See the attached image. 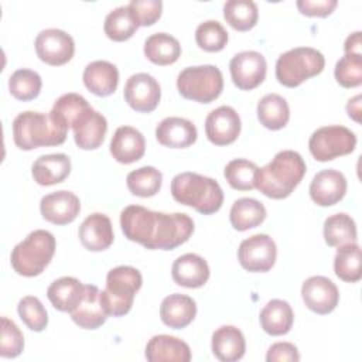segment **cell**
<instances>
[{
	"label": "cell",
	"mask_w": 362,
	"mask_h": 362,
	"mask_svg": "<svg viewBox=\"0 0 362 362\" xmlns=\"http://www.w3.org/2000/svg\"><path fill=\"white\" fill-rule=\"evenodd\" d=\"M124 236L146 249L173 250L185 243L194 232V221L187 214H164L141 205H129L120 214Z\"/></svg>",
	"instance_id": "1"
},
{
	"label": "cell",
	"mask_w": 362,
	"mask_h": 362,
	"mask_svg": "<svg viewBox=\"0 0 362 362\" xmlns=\"http://www.w3.org/2000/svg\"><path fill=\"white\" fill-rule=\"evenodd\" d=\"M305 170V163L297 151H279L269 164L257 170L255 188L273 199L287 198L303 180Z\"/></svg>",
	"instance_id": "2"
},
{
	"label": "cell",
	"mask_w": 362,
	"mask_h": 362,
	"mask_svg": "<svg viewBox=\"0 0 362 362\" xmlns=\"http://www.w3.org/2000/svg\"><path fill=\"white\" fill-rule=\"evenodd\" d=\"M68 127L51 113L21 112L13 120V140L20 150L59 146L66 139Z\"/></svg>",
	"instance_id": "3"
},
{
	"label": "cell",
	"mask_w": 362,
	"mask_h": 362,
	"mask_svg": "<svg viewBox=\"0 0 362 362\" xmlns=\"http://www.w3.org/2000/svg\"><path fill=\"white\" fill-rule=\"evenodd\" d=\"M171 195L177 202L204 215L218 212L223 204V191L214 178L189 171L173 178Z\"/></svg>",
	"instance_id": "4"
},
{
	"label": "cell",
	"mask_w": 362,
	"mask_h": 362,
	"mask_svg": "<svg viewBox=\"0 0 362 362\" xmlns=\"http://www.w3.org/2000/svg\"><path fill=\"white\" fill-rule=\"evenodd\" d=\"M55 247L57 242L51 232L44 229L33 230L11 250V266L20 276H38L49 264Z\"/></svg>",
	"instance_id": "5"
},
{
	"label": "cell",
	"mask_w": 362,
	"mask_h": 362,
	"mask_svg": "<svg viewBox=\"0 0 362 362\" xmlns=\"http://www.w3.org/2000/svg\"><path fill=\"white\" fill-rule=\"evenodd\" d=\"M141 283L143 277L136 267L117 266L112 269L106 276V287L100 291L102 304L107 315L122 317L127 314Z\"/></svg>",
	"instance_id": "6"
},
{
	"label": "cell",
	"mask_w": 362,
	"mask_h": 362,
	"mask_svg": "<svg viewBox=\"0 0 362 362\" xmlns=\"http://www.w3.org/2000/svg\"><path fill=\"white\" fill-rule=\"evenodd\" d=\"M325 66L324 55L311 47H297L281 54L276 62V78L287 86L296 88L308 78L322 72Z\"/></svg>",
	"instance_id": "7"
},
{
	"label": "cell",
	"mask_w": 362,
	"mask_h": 362,
	"mask_svg": "<svg viewBox=\"0 0 362 362\" xmlns=\"http://www.w3.org/2000/svg\"><path fill=\"white\" fill-rule=\"evenodd\" d=\"M177 89L185 99L211 103L222 93L223 76L215 65L187 66L178 74Z\"/></svg>",
	"instance_id": "8"
},
{
	"label": "cell",
	"mask_w": 362,
	"mask_h": 362,
	"mask_svg": "<svg viewBox=\"0 0 362 362\" xmlns=\"http://www.w3.org/2000/svg\"><path fill=\"white\" fill-rule=\"evenodd\" d=\"M356 136L345 126H324L317 129L308 140L311 156L317 161H331L355 150Z\"/></svg>",
	"instance_id": "9"
},
{
	"label": "cell",
	"mask_w": 362,
	"mask_h": 362,
	"mask_svg": "<svg viewBox=\"0 0 362 362\" xmlns=\"http://www.w3.org/2000/svg\"><path fill=\"white\" fill-rule=\"evenodd\" d=\"M276 243L266 233H257L242 240L238 249V260L240 266L253 273L269 272L276 263Z\"/></svg>",
	"instance_id": "10"
},
{
	"label": "cell",
	"mask_w": 362,
	"mask_h": 362,
	"mask_svg": "<svg viewBox=\"0 0 362 362\" xmlns=\"http://www.w3.org/2000/svg\"><path fill=\"white\" fill-rule=\"evenodd\" d=\"M35 52L38 58L48 65H64L74 57V38L58 28H48L38 33L35 38Z\"/></svg>",
	"instance_id": "11"
},
{
	"label": "cell",
	"mask_w": 362,
	"mask_h": 362,
	"mask_svg": "<svg viewBox=\"0 0 362 362\" xmlns=\"http://www.w3.org/2000/svg\"><path fill=\"white\" fill-rule=\"evenodd\" d=\"M229 71L235 86L242 90L255 89L266 78V58L257 51L238 52L229 62Z\"/></svg>",
	"instance_id": "12"
},
{
	"label": "cell",
	"mask_w": 362,
	"mask_h": 362,
	"mask_svg": "<svg viewBox=\"0 0 362 362\" xmlns=\"http://www.w3.org/2000/svg\"><path fill=\"white\" fill-rule=\"evenodd\" d=\"M123 96L133 110L148 113L157 107L161 98V88L150 74L139 72L126 81Z\"/></svg>",
	"instance_id": "13"
},
{
	"label": "cell",
	"mask_w": 362,
	"mask_h": 362,
	"mask_svg": "<svg viewBox=\"0 0 362 362\" xmlns=\"http://www.w3.org/2000/svg\"><path fill=\"white\" fill-rule=\"evenodd\" d=\"M301 297L308 310L317 314H329L339 301L337 286L325 276L308 277L301 286Z\"/></svg>",
	"instance_id": "14"
},
{
	"label": "cell",
	"mask_w": 362,
	"mask_h": 362,
	"mask_svg": "<svg viewBox=\"0 0 362 362\" xmlns=\"http://www.w3.org/2000/svg\"><path fill=\"white\" fill-rule=\"evenodd\" d=\"M74 130V140L82 150L98 148L107 132L106 117L96 112L92 106H88L79 113V116L71 124Z\"/></svg>",
	"instance_id": "15"
},
{
	"label": "cell",
	"mask_w": 362,
	"mask_h": 362,
	"mask_svg": "<svg viewBox=\"0 0 362 362\" xmlns=\"http://www.w3.org/2000/svg\"><path fill=\"white\" fill-rule=\"evenodd\" d=\"M205 133L215 146H228L233 143L240 133V117L230 106L214 109L205 120Z\"/></svg>",
	"instance_id": "16"
},
{
	"label": "cell",
	"mask_w": 362,
	"mask_h": 362,
	"mask_svg": "<svg viewBox=\"0 0 362 362\" xmlns=\"http://www.w3.org/2000/svg\"><path fill=\"white\" fill-rule=\"evenodd\" d=\"M40 211L45 221L55 225H66L79 215L81 202L74 192L61 189L42 197Z\"/></svg>",
	"instance_id": "17"
},
{
	"label": "cell",
	"mask_w": 362,
	"mask_h": 362,
	"mask_svg": "<svg viewBox=\"0 0 362 362\" xmlns=\"http://www.w3.org/2000/svg\"><path fill=\"white\" fill-rule=\"evenodd\" d=\"M346 192V178L342 173L328 168L317 173L310 184V197L320 206L339 202Z\"/></svg>",
	"instance_id": "18"
},
{
	"label": "cell",
	"mask_w": 362,
	"mask_h": 362,
	"mask_svg": "<svg viewBox=\"0 0 362 362\" xmlns=\"http://www.w3.org/2000/svg\"><path fill=\"white\" fill-rule=\"evenodd\" d=\"M82 246L90 252L107 249L115 239L112 222L107 215L95 212L83 219L78 230Z\"/></svg>",
	"instance_id": "19"
},
{
	"label": "cell",
	"mask_w": 362,
	"mask_h": 362,
	"mask_svg": "<svg viewBox=\"0 0 362 362\" xmlns=\"http://www.w3.org/2000/svg\"><path fill=\"white\" fill-rule=\"evenodd\" d=\"M69 314L72 321L85 329L99 328L109 317L102 304L100 290L93 284H85V293L79 304Z\"/></svg>",
	"instance_id": "20"
},
{
	"label": "cell",
	"mask_w": 362,
	"mask_h": 362,
	"mask_svg": "<svg viewBox=\"0 0 362 362\" xmlns=\"http://www.w3.org/2000/svg\"><path fill=\"white\" fill-rule=\"evenodd\" d=\"M195 124L184 117H165L156 127V139L160 144L171 148H185L197 140Z\"/></svg>",
	"instance_id": "21"
},
{
	"label": "cell",
	"mask_w": 362,
	"mask_h": 362,
	"mask_svg": "<svg viewBox=\"0 0 362 362\" xmlns=\"http://www.w3.org/2000/svg\"><path fill=\"white\" fill-rule=\"evenodd\" d=\"M146 151L144 136L132 126H120L116 129L110 140V154L117 163L132 164L139 161Z\"/></svg>",
	"instance_id": "22"
},
{
	"label": "cell",
	"mask_w": 362,
	"mask_h": 362,
	"mask_svg": "<svg viewBox=\"0 0 362 362\" xmlns=\"http://www.w3.org/2000/svg\"><path fill=\"white\" fill-rule=\"evenodd\" d=\"M171 276L173 280L181 287L198 288L208 281L209 266L199 255L185 253L174 260Z\"/></svg>",
	"instance_id": "23"
},
{
	"label": "cell",
	"mask_w": 362,
	"mask_h": 362,
	"mask_svg": "<svg viewBox=\"0 0 362 362\" xmlns=\"http://www.w3.org/2000/svg\"><path fill=\"white\" fill-rule=\"evenodd\" d=\"M148 362H188L191 349L187 342L171 335H154L146 346Z\"/></svg>",
	"instance_id": "24"
},
{
	"label": "cell",
	"mask_w": 362,
	"mask_h": 362,
	"mask_svg": "<svg viewBox=\"0 0 362 362\" xmlns=\"http://www.w3.org/2000/svg\"><path fill=\"white\" fill-rule=\"evenodd\" d=\"M197 315V304L195 301L180 293H174L167 296L160 305V317L161 321L174 329L185 328L192 322Z\"/></svg>",
	"instance_id": "25"
},
{
	"label": "cell",
	"mask_w": 362,
	"mask_h": 362,
	"mask_svg": "<svg viewBox=\"0 0 362 362\" xmlns=\"http://www.w3.org/2000/svg\"><path fill=\"white\" fill-rule=\"evenodd\" d=\"M83 83L96 96L112 95L119 83V71L109 61H93L83 69Z\"/></svg>",
	"instance_id": "26"
},
{
	"label": "cell",
	"mask_w": 362,
	"mask_h": 362,
	"mask_svg": "<svg viewBox=\"0 0 362 362\" xmlns=\"http://www.w3.org/2000/svg\"><path fill=\"white\" fill-rule=\"evenodd\" d=\"M71 173V158L64 154H45L38 157L33 167L31 174L40 185H54L62 182Z\"/></svg>",
	"instance_id": "27"
},
{
	"label": "cell",
	"mask_w": 362,
	"mask_h": 362,
	"mask_svg": "<svg viewBox=\"0 0 362 362\" xmlns=\"http://www.w3.org/2000/svg\"><path fill=\"white\" fill-rule=\"evenodd\" d=\"M246 351L242 331L233 325H222L212 334V352L222 362L239 361Z\"/></svg>",
	"instance_id": "28"
},
{
	"label": "cell",
	"mask_w": 362,
	"mask_h": 362,
	"mask_svg": "<svg viewBox=\"0 0 362 362\" xmlns=\"http://www.w3.org/2000/svg\"><path fill=\"white\" fill-rule=\"evenodd\" d=\"M85 293V284H82L75 277H61L54 280L48 290L47 297L51 304L62 313H71L81 301Z\"/></svg>",
	"instance_id": "29"
},
{
	"label": "cell",
	"mask_w": 362,
	"mask_h": 362,
	"mask_svg": "<svg viewBox=\"0 0 362 362\" xmlns=\"http://www.w3.org/2000/svg\"><path fill=\"white\" fill-rule=\"evenodd\" d=\"M260 325L269 335L277 337L287 334L294 321L291 305L284 300H270L260 311Z\"/></svg>",
	"instance_id": "30"
},
{
	"label": "cell",
	"mask_w": 362,
	"mask_h": 362,
	"mask_svg": "<svg viewBox=\"0 0 362 362\" xmlns=\"http://www.w3.org/2000/svg\"><path fill=\"white\" fill-rule=\"evenodd\" d=\"M144 55L156 65H171L180 58L181 45L175 37L156 33L144 41Z\"/></svg>",
	"instance_id": "31"
},
{
	"label": "cell",
	"mask_w": 362,
	"mask_h": 362,
	"mask_svg": "<svg viewBox=\"0 0 362 362\" xmlns=\"http://www.w3.org/2000/svg\"><path fill=\"white\" fill-rule=\"evenodd\" d=\"M229 219L233 229L243 232L259 226L266 219V208L255 198H239L230 208Z\"/></svg>",
	"instance_id": "32"
},
{
	"label": "cell",
	"mask_w": 362,
	"mask_h": 362,
	"mask_svg": "<svg viewBox=\"0 0 362 362\" xmlns=\"http://www.w3.org/2000/svg\"><path fill=\"white\" fill-rule=\"evenodd\" d=\"M257 119L266 129H283L290 119L287 100L277 93L264 95L257 103Z\"/></svg>",
	"instance_id": "33"
},
{
	"label": "cell",
	"mask_w": 362,
	"mask_h": 362,
	"mask_svg": "<svg viewBox=\"0 0 362 362\" xmlns=\"http://www.w3.org/2000/svg\"><path fill=\"white\" fill-rule=\"evenodd\" d=\"M339 249L335 253L334 257V272L335 274L346 281V283H355L361 280L362 277V269H361V247L355 243H346L342 246H338Z\"/></svg>",
	"instance_id": "34"
},
{
	"label": "cell",
	"mask_w": 362,
	"mask_h": 362,
	"mask_svg": "<svg viewBox=\"0 0 362 362\" xmlns=\"http://www.w3.org/2000/svg\"><path fill=\"white\" fill-rule=\"evenodd\" d=\"M324 239L331 247L356 242V225L348 214H335L324 222Z\"/></svg>",
	"instance_id": "35"
},
{
	"label": "cell",
	"mask_w": 362,
	"mask_h": 362,
	"mask_svg": "<svg viewBox=\"0 0 362 362\" xmlns=\"http://www.w3.org/2000/svg\"><path fill=\"white\" fill-rule=\"evenodd\" d=\"M225 21L238 31L252 30L259 18V10L252 0H228L223 4Z\"/></svg>",
	"instance_id": "36"
},
{
	"label": "cell",
	"mask_w": 362,
	"mask_h": 362,
	"mask_svg": "<svg viewBox=\"0 0 362 362\" xmlns=\"http://www.w3.org/2000/svg\"><path fill=\"white\" fill-rule=\"evenodd\" d=\"M163 182V174L151 167V165H144L137 170H133L127 174L126 177V184L129 191L133 195L147 198L156 195Z\"/></svg>",
	"instance_id": "37"
},
{
	"label": "cell",
	"mask_w": 362,
	"mask_h": 362,
	"mask_svg": "<svg viewBox=\"0 0 362 362\" xmlns=\"http://www.w3.org/2000/svg\"><path fill=\"white\" fill-rule=\"evenodd\" d=\"M139 28L136 20L133 18L129 6H120L115 10H112L106 18H105V24H103V30L105 34L113 40V41H126L130 37H133V34L136 33V30Z\"/></svg>",
	"instance_id": "38"
},
{
	"label": "cell",
	"mask_w": 362,
	"mask_h": 362,
	"mask_svg": "<svg viewBox=\"0 0 362 362\" xmlns=\"http://www.w3.org/2000/svg\"><path fill=\"white\" fill-rule=\"evenodd\" d=\"M42 86L41 76L31 69H17L8 78V89L10 93L23 102L33 100L40 95Z\"/></svg>",
	"instance_id": "39"
},
{
	"label": "cell",
	"mask_w": 362,
	"mask_h": 362,
	"mask_svg": "<svg viewBox=\"0 0 362 362\" xmlns=\"http://www.w3.org/2000/svg\"><path fill=\"white\" fill-rule=\"evenodd\" d=\"M257 170L259 167L253 161L245 158H235L225 165L223 175L233 189L249 191L255 188Z\"/></svg>",
	"instance_id": "40"
},
{
	"label": "cell",
	"mask_w": 362,
	"mask_h": 362,
	"mask_svg": "<svg viewBox=\"0 0 362 362\" xmlns=\"http://www.w3.org/2000/svg\"><path fill=\"white\" fill-rule=\"evenodd\" d=\"M195 41L198 47L208 52H218L228 42V33L216 20H206L195 30Z\"/></svg>",
	"instance_id": "41"
},
{
	"label": "cell",
	"mask_w": 362,
	"mask_h": 362,
	"mask_svg": "<svg viewBox=\"0 0 362 362\" xmlns=\"http://www.w3.org/2000/svg\"><path fill=\"white\" fill-rule=\"evenodd\" d=\"M17 313L23 322L35 332H41L48 325V314L42 303L34 296H25L18 301Z\"/></svg>",
	"instance_id": "42"
},
{
	"label": "cell",
	"mask_w": 362,
	"mask_h": 362,
	"mask_svg": "<svg viewBox=\"0 0 362 362\" xmlns=\"http://www.w3.org/2000/svg\"><path fill=\"white\" fill-rule=\"evenodd\" d=\"M88 106H90V105L88 103V100L83 96L71 92V93H65V95L59 96L55 100V103H54V106H52L49 113L52 116H55L58 120H61L69 129L72 122Z\"/></svg>",
	"instance_id": "43"
},
{
	"label": "cell",
	"mask_w": 362,
	"mask_h": 362,
	"mask_svg": "<svg viewBox=\"0 0 362 362\" xmlns=\"http://www.w3.org/2000/svg\"><path fill=\"white\" fill-rule=\"evenodd\" d=\"M337 82L344 88H356L362 83V55L345 54L335 64Z\"/></svg>",
	"instance_id": "44"
},
{
	"label": "cell",
	"mask_w": 362,
	"mask_h": 362,
	"mask_svg": "<svg viewBox=\"0 0 362 362\" xmlns=\"http://www.w3.org/2000/svg\"><path fill=\"white\" fill-rule=\"evenodd\" d=\"M24 349V337L20 328L7 317H1V345L3 358H16Z\"/></svg>",
	"instance_id": "45"
},
{
	"label": "cell",
	"mask_w": 362,
	"mask_h": 362,
	"mask_svg": "<svg viewBox=\"0 0 362 362\" xmlns=\"http://www.w3.org/2000/svg\"><path fill=\"white\" fill-rule=\"evenodd\" d=\"M130 13L137 25H153L163 11V3L160 0H133L129 4Z\"/></svg>",
	"instance_id": "46"
},
{
	"label": "cell",
	"mask_w": 362,
	"mask_h": 362,
	"mask_svg": "<svg viewBox=\"0 0 362 362\" xmlns=\"http://www.w3.org/2000/svg\"><path fill=\"white\" fill-rule=\"evenodd\" d=\"M337 0H298L297 7L308 17H327L337 7Z\"/></svg>",
	"instance_id": "47"
},
{
	"label": "cell",
	"mask_w": 362,
	"mask_h": 362,
	"mask_svg": "<svg viewBox=\"0 0 362 362\" xmlns=\"http://www.w3.org/2000/svg\"><path fill=\"white\" fill-rule=\"evenodd\" d=\"M266 361L267 362H280V361L297 362L300 361V354L297 346L291 342H276L269 348Z\"/></svg>",
	"instance_id": "48"
},
{
	"label": "cell",
	"mask_w": 362,
	"mask_h": 362,
	"mask_svg": "<svg viewBox=\"0 0 362 362\" xmlns=\"http://www.w3.org/2000/svg\"><path fill=\"white\" fill-rule=\"evenodd\" d=\"M345 54H354V55H362L361 52V31H355L354 34L348 35L344 44Z\"/></svg>",
	"instance_id": "49"
},
{
	"label": "cell",
	"mask_w": 362,
	"mask_h": 362,
	"mask_svg": "<svg viewBox=\"0 0 362 362\" xmlns=\"http://www.w3.org/2000/svg\"><path fill=\"white\" fill-rule=\"evenodd\" d=\"M346 112H348L349 117H352L355 122H361V119H359V113H361V95H356L355 98L348 100Z\"/></svg>",
	"instance_id": "50"
}]
</instances>
